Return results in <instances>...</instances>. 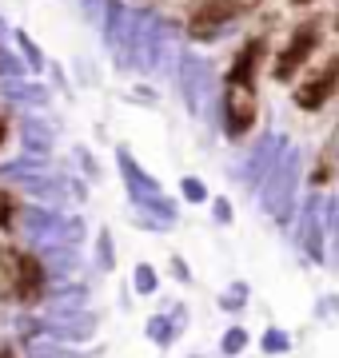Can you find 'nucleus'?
Segmentation results:
<instances>
[{
    "label": "nucleus",
    "mask_w": 339,
    "mask_h": 358,
    "mask_svg": "<svg viewBox=\"0 0 339 358\" xmlns=\"http://www.w3.org/2000/svg\"><path fill=\"white\" fill-rule=\"evenodd\" d=\"M144 334H148V343H156L160 350H168L176 338H180V331L172 327V319L168 315H152V319L144 322Z\"/></svg>",
    "instance_id": "4be33fe9"
},
{
    "label": "nucleus",
    "mask_w": 339,
    "mask_h": 358,
    "mask_svg": "<svg viewBox=\"0 0 339 358\" xmlns=\"http://www.w3.org/2000/svg\"><path fill=\"white\" fill-rule=\"evenodd\" d=\"M136 223H140L144 231H156V235H164V231L172 227V223H164V219H156V215H144V211H136Z\"/></svg>",
    "instance_id": "f704fd0d"
},
{
    "label": "nucleus",
    "mask_w": 339,
    "mask_h": 358,
    "mask_svg": "<svg viewBox=\"0 0 339 358\" xmlns=\"http://www.w3.org/2000/svg\"><path fill=\"white\" fill-rule=\"evenodd\" d=\"M92 303V291L88 282H53V291L44 294V319H64V315H80L88 310Z\"/></svg>",
    "instance_id": "9b49d317"
},
{
    "label": "nucleus",
    "mask_w": 339,
    "mask_h": 358,
    "mask_svg": "<svg viewBox=\"0 0 339 358\" xmlns=\"http://www.w3.org/2000/svg\"><path fill=\"white\" fill-rule=\"evenodd\" d=\"M284 148H287V136L284 131H263L260 140H256V148L248 152V159H244V167H240V179H244V187H260L263 183V176L275 167V159L284 155Z\"/></svg>",
    "instance_id": "423d86ee"
},
{
    "label": "nucleus",
    "mask_w": 339,
    "mask_h": 358,
    "mask_svg": "<svg viewBox=\"0 0 339 358\" xmlns=\"http://www.w3.org/2000/svg\"><path fill=\"white\" fill-rule=\"evenodd\" d=\"M291 4H296V8H303V4H312V0H291Z\"/></svg>",
    "instance_id": "79ce46f5"
},
{
    "label": "nucleus",
    "mask_w": 339,
    "mask_h": 358,
    "mask_svg": "<svg viewBox=\"0 0 339 358\" xmlns=\"http://www.w3.org/2000/svg\"><path fill=\"white\" fill-rule=\"evenodd\" d=\"M132 291L140 294V299L160 294V271L152 263H136V271H132Z\"/></svg>",
    "instance_id": "5701e85b"
},
{
    "label": "nucleus",
    "mask_w": 339,
    "mask_h": 358,
    "mask_svg": "<svg viewBox=\"0 0 339 358\" xmlns=\"http://www.w3.org/2000/svg\"><path fill=\"white\" fill-rule=\"evenodd\" d=\"M4 140H8V124H4V115H0V148H4Z\"/></svg>",
    "instance_id": "58836bf2"
},
{
    "label": "nucleus",
    "mask_w": 339,
    "mask_h": 358,
    "mask_svg": "<svg viewBox=\"0 0 339 358\" xmlns=\"http://www.w3.org/2000/svg\"><path fill=\"white\" fill-rule=\"evenodd\" d=\"M16 211H20V199H16L13 192H4V187H0V231H13Z\"/></svg>",
    "instance_id": "c756f323"
},
{
    "label": "nucleus",
    "mask_w": 339,
    "mask_h": 358,
    "mask_svg": "<svg viewBox=\"0 0 339 358\" xmlns=\"http://www.w3.org/2000/svg\"><path fill=\"white\" fill-rule=\"evenodd\" d=\"M296 239H300L303 255L312 263H324L327 259V235L319 227V195H307L300 203V219H296Z\"/></svg>",
    "instance_id": "1a4fd4ad"
},
{
    "label": "nucleus",
    "mask_w": 339,
    "mask_h": 358,
    "mask_svg": "<svg viewBox=\"0 0 339 358\" xmlns=\"http://www.w3.org/2000/svg\"><path fill=\"white\" fill-rule=\"evenodd\" d=\"M300 179H303V152L287 143L284 155L275 159V167L263 176V183L256 187L260 192V207L275 223H291L296 219V203H300Z\"/></svg>",
    "instance_id": "f03ea898"
},
{
    "label": "nucleus",
    "mask_w": 339,
    "mask_h": 358,
    "mask_svg": "<svg viewBox=\"0 0 339 358\" xmlns=\"http://www.w3.org/2000/svg\"><path fill=\"white\" fill-rule=\"evenodd\" d=\"M263 56H268V40L251 36L244 48L235 52L232 68H228V76H223V88H251L256 92V72H260Z\"/></svg>",
    "instance_id": "9d476101"
},
{
    "label": "nucleus",
    "mask_w": 339,
    "mask_h": 358,
    "mask_svg": "<svg viewBox=\"0 0 339 358\" xmlns=\"http://www.w3.org/2000/svg\"><path fill=\"white\" fill-rule=\"evenodd\" d=\"M8 40V24H4V16H0V44Z\"/></svg>",
    "instance_id": "ea45409f"
},
{
    "label": "nucleus",
    "mask_w": 339,
    "mask_h": 358,
    "mask_svg": "<svg viewBox=\"0 0 339 358\" xmlns=\"http://www.w3.org/2000/svg\"><path fill=\"white\" fill-rule=\"evenodd\" d=\"M312 183H315V187H327V183H331V152H324V159L315 164V171H312Z\"/></svg>",
    "instance_id": "473e14b6"
},
{
    "label": "nucleus",
    "mask_w": 339,
    "mask_h": 358,
    "mask_svg": "<svg viewBox=\"0 0 339 358\" xmlns=\"http://www.w3.org/2000/svg\"><path fill=\"white\" fill-rule=\"evenodd\" d=\"M25 358H84L76 350V346H64V343H53V338H32V343H25Z\"/></svg>",
    "instance_id": "aec40b11"
},
{
    "label": "nucleus",
    "mask_w": 339,
    "mask_h": 358,
    "mask_svg": "<svg viewBox=\"0 0 339 358\" xmlns=\"http://www.w3.org/2000/svg\"><path fill=\"white\" fill-rule=\"evenodd\" d=\"M212 219H216L220 227H232V219H235L232 199H223V195H212Z\"/></svg>",
    "instance_id": "7c9ffc66"
},
{
    "label": "nucleus",
    "mask_w": 339,
    "mask_h": 358,
    "mask_svg": "<svg viewBox=\"0 0 339 358\" xmlns=\"http://www.w3.org/2000/svg\"><path fill=\"white\" fill-rule=\"evenodd\" d=\"M53 84H56L60 92H64V96L72 92V88H68V80H64V68H60V64H53Z\"/></svg>",
    "instance_id": "4c0bfd02"
},
{
    "label": "nucleus",
    "mask_w": 339,
    "mask_h": 358,
    "mask_svg": "<svg viewBox=\"0 0 339 358\" xmlns=\"http://www.w3.org/2000/svg\"><path fill=\"white\" fill-rule=\"evenodd\" d=\"M335 84H339V60L331 56L319 72H312V76L303 80L300 88H296V108L300 112H319V108H327V100L335 96Z\"/></svg>",
    "instance_id": "6e6552de"
},
{
    "label": "nucleus",
    "mask_w": 339,
    "mask_h": 358,
    "mask_svg": "<svg viewBox=\"0 0 339 358\" xmlns=\"http://www.w3.org/2000/svg\"><path fill=\"white\" fill-rule=\"evenodd\" d=\"M319 40H324V24H319V20L296 24V32L287 36V44L275 52V60H272V80L275 84H291V80L300 76V68L312 60V52L319 48Z\"/></svg>",
    "instance_id": "7ed1b4c3"
},
{
    "label": "nucleus",
    "mask_w": 339,
    "mask_h": 358,
    "mask_svg": "<svg viewBox=\"0 0 339 358\" xmlns=\"http://www.w3.org/2000/svg\"><path fill=\"white\" fill-rule=\"evenodd\" d=\"M44 338L64 346H84L96 338V315L80 310V315H64V319H44Z\"/></svg>",
    "instance_id": "f8f14e48"
},
{
    "label": "nucleus",
    "mask_w": 339,
    "mask_h": 358,
    "mask_svg": "<svg viewBox=\"0 0 339 358\" xmlns=\"http://www.w3.org/2000/svg\"><path fill=\"white\" fill-rule=\"evenodd\" d=\"M13 44H16V56H20V64H25L28 72H44V68H48V60H44L40 44L28 36L25 28H16V32H13Z\"/></svg>",
    "instance_id": "6ab92c4d"
},
{
    "label": "nucleus",
    "mask_w": 339,
    "mask_h": 358,
    "mask_svg": "<svg viewBox=\"0 0 339 358\" xmlns=\"http://www.w3.org/2000/svg\"><path fill=\"white\" fill-rule=\"evenodd\" d=\"M116 167H120V179H124V192H128L132 203H136V199H144V195H156L160 192V179L148 176V171L132 159L128 148H116Z\"/></svg>",
    "instance_id": "2eb2a0df"
},
{
    "label": "nucleus",
    "mask_w": 339,
    "mask_h": 358,
    "mask_svg": "<svg viewBox=\"0 0 339 358\" xmlns=\"http://www.w3.org/2000/svg\"><path fill=\"white\" fill-rule=\"evenodd\" d=\"M72 159H76V167H80V171H84L88 179H100V167H96V155H92L88 148H76V152H72Z\"/></svg>",
    "instance_id": "2f4dec72"
},
{
    "label": "nucleus",
    "mask_w": 339,
    "mask_h": 358,
    "mask_svg": "<svg viewBox=\"0 0 339 358\" xmlns=\"http://www.w3.org/2000/svg\"><path fill=\"white\" fill-rule=\"evenodd\" d=\"M168 319H172V327L184 334V327H188V307H172V310H168Z\"/></svg>",
    "instance_id": "e433bc0d"
},
{
    "label": "nucleus",
    "mask_w": 339,
    "mask_h": 358,
    "mask_svg": "<svg viewBox=\"0 0 339 358\" xmlns=\"http://www.w3.org/2000/svg\"><path fill=\"white\" fill-rule=\"evenodd\" d=\"M212 64L196 52H180V64H176V88H180V100L188 103L192 115H204L212 103Z\"/></svg>",
    "instance_id": "20e7f679"
},
{
    "label": "nucleus",
    "mask_w": 339,
    "mask_h": 358,
    "mask_svg": "<svg viewBox=\"0 0 339 358\" xmlns=\"http://www.w3.org/2000/svg\"><path fill=\"white\" fill-rule=\"evenodd\" d=\"M260 120V103H256V92L251 88H223L220 96V124H223V136L232 143H240L256 128Z\"/></svg>",
    "instance_id": "39448f33"
},
{
    "label": "nucleus",
    "mask_w": 339,
    "mask_h": 358,
    "mask_svg": "<svg viewBox=\"0 0 339 358\" xmlns=\"http://www.w3.org/2000/svg\"><path fill=\"white\" fill-rule=\"evenodd\" d=\"M180 195H184V203H208V199H212L208 187H204V179H196V176H184L180 179Z\"/></svg>",
    "instance_id": "c85d7f7f"
},
{
    "label": "nucleus",
    "mask_w": 339,
    "mask_h": 358,
    "mask_svg": "<svg viewBox=\"0 0 339 358\" xmlns=\"http://www.w3.org/2000/svg\"><path fill=\"white\" fill-rule=\"evenodd\" d=\"M0 96L4 103H16V108H48L53 103V92L36 84V80H0Z\"/></svg>",
    "instance_id": "f3484780"
},
{
    "label": "nucleus",
    "mask_w": 339,
    "mask_h": 358,
    "mask_svg": "<svg viewBox=\"0 0 339 358\" xmlns=\"http://www.w3.org/2000/svg\"><path fill=\"white\" fill-rule=\"evenodd\" d=\"M80 8H84V20H88V24H100V13H104V0H80Z\"/></svg>",
    "instance_id": "c9c22d12"
},
{
    "label": "nucleus",
    "mask_w": 339,
    "mask_h": 358,
    "mask_svg": "<svg viewBox=\"0 0 339 358\" xmlns=\"http://www.w3.org/2000/svg\"><path fill=\"white\" fill-rule=\"evenodd\" d=\"M136 211H144V215H156V219H164V223H176V199H168L164 192H156V195H144V199H136Z\"/></svg>",
    "instance_id": "412c9836"
},
{
    "label": "nucleus",
    "mask_w": 339,
    "mask_h": 358,
    "mask_svg": "<svg viewBox=\"0 0 339 358\" xmlns=\"http://www.w3.org/2000/svg\"><path fill=\"white\" fill-rule=\"evenodd\" d=\"M0 358H16V350L13 346H0Z\"/></svg>",
    "instance_id": "a19ab883"
},
{
    "label": "nucleus",
    "mask_w": 339,
    "mask_h": 358,
    "mask_svg": "<svg viewBox=\"0 0 339 358\" xmlns=\"http://www.w3.org/2000/svg\"><path fill=\"white\" fill-rule=\"evenodd\" d=\"M60 219H64V211H48V207H36V203H20V211H16V219H13V231H25L36 247H44V243H53V231H56Z\"/></svg>",
    "instance_id": "ddd939ff"
},
{
    "label": "nucleus",
    "mask_w": 339,
    "mask_h": 358,
    "mask_svg": "<svg viewBox=\"0 0 339 358\" xmlns=\"http://www.w3.org/2000/svg\"><path fill=\"white\" fill-rule=\"evenodd\" d=\"M100 28H104V44L112 52V60L120 68H128V36H132V8L124 0H104L100 13Z\"/></svg>",
    "instance_id": "0eeeda50"
},
{
    "label": "nucleus",
    "mask_w": 339,
    "mask_h": 358,
    "mask_svg": "<svg viewBox=\"0 0 339 358\" xmlns=\"http://www.w3.org/2000/svg\"><path fill=\"white\" fill-rule=\"evenodd\" d=\"M32 255L40 259V267L48 271V279H53V282H72V275L84 267V263H80V251H76V247H64V243L36 247Z\"/></svg>",
    "instance_id": "4468645a"
},
{
    "label": "nucleus",
    "mask_w": 339,
    "mask_h": 358,
    "mask_svg": "<svg viewBox=\"0 0 339 358\" xmlns=\"http://www.w3.org/2000/svg\"><path fill=\"white\" fill-rule=\"evenodd\" d=\"M40 176H53V164L36 159V155H16L8 164H0V183H8V187H20V183L40 179Z\"/></svg>",
    "instance_id": "a211bd4d"
},
{
    "label": "nucleus",
    "mask_w": 339,
    "mask_h": 358,
    "mask_svg": "<svg viewBox=\"0 0 339 358\" xmlns=\"http://www.w3.org/2000/svg\"><path fill=\"white\" fill-rule=\"evenodd\" d=\"M248 346H251L248 327H228V331L220 334V355H223V358H240Z\"/></svg>",
    "instance_id": "b1692460"
},
{
    "label": "nucleus",
    "mask_w": 339,
    "mask_h": 358,
    "mask_svg": "<svg viewBox=\"0 0 339 358\" xmlns=\"http://www.w3.org/2000/svg\"><path fill=\"white\" fill-rule=\"evenodd\" d=\"M260 350H263L268 358L287 355V350H291V334H287V331H279V327H268V331L260 334Z\"/></svg>",
    "instance_id": "bb28decb"
},
{
    "label": "nucleus",
    "mask_w": 339,
    "mask_h": 358,
    "mask_svg": "<svg viewBox=\"0 0 339 358\" xmlns=\"http://www.w3.org/2000/svg\"><path fill=\"white\" fill-rule=\"evenodd\" d=\"M48 271L40 267L32 251H20L16 243H0V299L16 303L20 310L40 307L48 294Z\"/></svg>",
    "instance_id": "f257e3e1"
},
{
    "label": "nucleus",
    "mask_w": 339,
    "mask_h": 358,
    "mask_svg": "<svg viewBox=\"0 0 339 358\" xmlns=\"http://www.w3.org/2000/svg\"><path fill=\"white\" fill-rule=\"evenodd\" d=\"M248 299H251V287L244 279L240 282H228L220 294V310H228V315H240V310L248 307Z\"/></svg>",
    "instance_id": "393cba45"
},
{
    "label": "nucleus",
    "mask_w": 339,
    "mask_h": 358,
    "mask_svg": "<svg viewBox=\"0 0 339 358\" xmlns=\"http://www.w3.org/2000/svg\"><path fill=\"white\" fill-rule=\"evenodd\" d=\"M96 267L100 271H116V243H112V231L108 227L96 231Z\"/></svg>",
    "instance_id": "a878e982"
},
{
    "label": "nucleus",
    "mask_w": 339,
    "mask_h": 358,
    "mask_svg": "<svg viewBox=\"0 0 339 358\" xmlns=\"http://www.w3.org/2000/svg\"><path fill=\"white\" fill-rule=\"evenodd\" d=\"M25 76H28V68L20 64V56L0 44V80H25Z\"/></svg>",
    "instance_id": "cd10ccee"
},
{
    "label": "nucleus",
    "mask_w": 339,
    "mask_h": 358,
    "mask_svg": "<svg viewBox=\"0 0 339 358\" xmlns=\"http://www.w3.org/2000/svg\"><path fill=\"white\" fill-rule=\"evenodd\" d=\"M168 271H172V279H176V282H192V267H188V259H184V255H172L168 259Z\"/></svg>",
    "instance_id": "72a5a7b5"
},
{
    "label": "nucleus",
    "mask_w": 339,
    "mask_h": 358,
    "mask_svg": "<svg viewBox=\"0 0 339 358\" xmlns=\"http://www.w3.org/2000/svg\"><path fill=\"white\" fill-rule=\"evenodd\" d=\"M20 148H25V155L48 159L53 148H56V128L44 124L40 115H20Z\"/></svg>",
    "instance_id": "dca6fc26"
}]
</instances>
